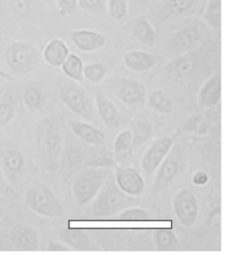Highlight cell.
<instances>
[{"instance_id": "1", "label": "cell", "mask_w": 225, "mask_h": 255, "mask_svg": "<svg viewBox=\"0 0 225 255\" xmlns=\"http://www.w3.org/2000/svg\"><path fill=\"white\" fill-rule=\"evenodd\" d=\"M37 151L46 170H59L62 153V139L60 128L51 119H45L37 128Z\"/></svg>"}, {"instance_id": "2", "label": "cell", "mask_w": 225, "mask_h": 255, "mask_svg": "<svg viewBox=\"0 0 225 255\" xmlns=\"http://www.w3.org/2000/svg\"><path fill=\"white\" fill-rule=\"evenodd\" d=\"M5 58L11 75L21 76L31 73L39 66L42 54L33 44L16 41L6 49Z\"/></svg>"}, {"instance_id": "3", "label": "cell", "mask_w": 225, "mask_h": 255, "mask_svg": "<svg viewBox=\"0 0 225 255\" xmlns=\"http://www.w3.org/2000/svg\"><path fill=\"white\" fill-rule=\"evenodd\" d=\"M25 202L32 212L46 218H61L64 214L57 197L43 184H38L26 191Z\"/></svg>"}, {"instance_id": "4", "label": "cell", "mask_w": 225, "mask_h": 255, "mask_svg": "<svg viewBox=\"0 0 225 255\" xmlns=\"http://www.w3.org/2000/svg\"><path fill=\"white\" fill-rule=\"evenodd\" d=\"M185 165V157L179 146L172 147L154 174L150 192L158 194L171 185Z\"/></svg>"}, {"instance_id": "5", "label": "cell", "mask_w": 225, "mask_h": 255, "mask_svg": "<svg viewBox=\"0 0 225 255\" xmlns=\"http://www.w3.org/2000/svg\"><path fill=\"white\" fill-rule=\"evenodd\" d=\"M60 99L72 113L84 120L93 119V107L85 90L73 81L60 86Z\"/></svg>"}, {"instance_id": "6", "label": "cell", "mask_w": 225, "mask_h": 255, "mask_svg": "<svg viewBox=\"0 0 225 255\" xmlns=\"http://www.w3.org/2000/svg\"><path fill=\"white\" fill-rule=\"evenodd\" d=\"M105 174L101 168H94L76 176L72 184L74 200L79 206L89 204L103 187Z\"/></svg>"}, {"instance_id": "7", "label": "cell", "mask_w": 225, "mask_h": 255, "mask_svg": "<svg viewBox=\"0 0 225 255\" xmlns=\"http://www.w3.org/2000/svg\"><path fill=\"white\" fill-rule=\"evenodd\" d=\"M124 193L114 184L102 187L92 204V213L97 218H106L122 212L127 202Z\"/></svg>"}, {"instance_id": "8", "label": "cell", "mask_w": 225, "mask_h": 255, "mask_svg": "<svg viewBox=\"0 0 225 255\" xmlns=\"http://www.w3.org/2000/svg\"><path fill=\"white\" fill-rule=\"evenodd\" d=\"M172 209L183 227L190 229L196 226L200 215V205L196 195L190 190L183 188L174 195Z\"/></svg>"}, {"instance_id": "9", "label": "cell", "mask_w": 225, "mask_h": 255, "mask_svg": "<svg viewBox=\"0 0 225 255\" xmlns=\"http://www.w3.org/2000/svg\"><path fill=\"white\" fill-rule=\"evenodd\" d=\"M178 133L179 132H176L173 135L164 136L158 138L145 152L141 166L147 176L154 174L158 166L167 156L173 147Z\"/></svg>"}, {"instance_id": "10", "label": "cell", "mask_w": 225, "mask_h": 255, "mask_svg": "<svg viewBox=\"0 0 225 255\" xmlns=\"http://www.w3.org/2000/svg\"><path fill=\"white\" fill-rule=\"evenodd\" d=\"M112 86L118 99L131 108L144 106L147 101L146 88L141 82L124 78H115Z\"/></svg>"}, {"instance_id": "11", "label": "cell", "mask_w": 225, "mask_h": 255, "mask_svg": "<svg viewBox=\"0 0 225 255\" xmlns=\"http://www.w3.org/2000/svg\"><path fill=\"white\" fill-rule=\"evenodd\" d=\"M116 182L118 188L127 196H142L146 182L140 172L132 166H120L116 170Z\"/></svg>"}, {"instance_id": "12", "label": "cell", "mask_w": 225, "mask_h": 255, "mask_svg": "<svg viewBox=\"0 0 225 255\" xmlns=\"http://www.w3.org/2000/svg\"><path fill=\"white\" fill-rule=\"evenodd\" d=\"M70 37L74 46L83 53H96L103 49L107 43L103 34L93 30H74L70 33Z\"/></svg>"}, {"instance_id": "13", "label": "cell", "mask_w": 225, "mask_h": 255, "mask_svg": "<svg viewBox=\"0 0 225 255\" xmlns=\"http://www.w3.org/2000/svg\"><path fill=\"white\" fill-rule=\"evenodd\" d=\"M10 242L20 252H37L40 248L39 233L35 229L23 225H15L10 232Z\"/></svg>"}, {"instance_id": "14", "label": "cell", "mask_w": 225, "mask_h": 255, "mask_svg": "<svg viewBox=\"0 0 225 255\" xmlns=\"http://www.w3.org/2000/svg\"><path fill=\"white\" fill-rule=\"evenodd\" d=\"M68 126L74 134L86 144L100 146L105 143L106 136L99 128L85 121L70 120Z\"/></svg>"}, {"instance_id": "15", "label": "cell", "mask_w": 225, "mask_h": 255, "mask_svg": "<svg viewBox=\"0 0 225 255\" xmlns=\"http://www.w3.org/2000/svg\"><path fill=\"white\" fill-rule=\"evenodd\" d=\"M95 106L98 116L108 128H116L120 125V114L110 98L101 92L95 96Z\"/></svg>"}, {"instance_id": "16", "label": "cell", "mask_w": 225, "mask_h": 255, "mask_svg": "<svg viewBox=\"0 0 225 255\" xmlns=\"http://www.w3.org/2000/svg\"><path fill=\"white\" fill-rule=\"evenodd\" d=\"M123 60L128 69L136 73H145L150 71L158 63L156 56L142 50L128 52L124 56Z\"/></svg>"}, {"instance_id": "17", "label": "cell", "mask_w": 225, "mask_h": 255, "mask_svg": "<svg viewBox=\"0 0 225 255\" xmlns=\"http://www.w3.org/2000/svg\"><path fill=\"white\" fill-rule=\"evenodd\" d=\"M222 86L221 76L213 75L208 78L199 92V106L203 108L216 106L222 98Z\"/></svg>"}, {"instance_id": "18", "label": "cell", "mask_w": 225, "mask_h": 255, "mask_svg": "<svg viewBox=\"0 0 225 255\" xmlns=\"http://www.w3.org/2000/svg\"><path fill=\"white\" fill-rule=\"evenodd\" d=\"M200 33L196 26L184 27L174 33L170 41V48L176 54L189 51L200 40Z\"/></svg>"}, {"instance_id": "19", "label": "cell", "mask_w": 225, "mask_h": 255, "mask_svg": "<svg viewBox=\"0 0 225 255\" xmlns=\"http://www.w3.org/2000/svg\"><path fill=\"white\" fill-rule=\"evenodd\" d=\"M58 238L71 250H91L92 244L89 236L80 229L64 228L60 231Z\"/></svg>"}, {"instance_id": "20", "label": "cell", "mask_w": 225, "mask_h": 255, "mask_svg": "<svg viewBox=\"0 0 225 255\" xmlns=\"http://www.w3.org/2000/svg\"><path fill=\"white\" fill-rule=\"evenodd\" d=\"M132 33L136 39L147 47H154L157 44V32L146 16L141 15L136 19Z\"/></svg>"}, {"instance_id": "21", "label": "cell", "mask_w": 225, "mask_h": 255, "mask_svg": "<svg viewBox=\"0 0 225 255\" xmlns=\"http://www.w3.org/2000/svg\"><path fill=\"white\" fill-rule=\"evenodd\" d=\"M69 55L68 46L60 39H54L50 41L43 53L46 63L54 67L61 66Z\"/></svg>"}, {"instance_id": "22", "label": "cell", "mask_w": 225, "mask_h": 255, "mask_svg": "<svg viewBox=\"0 0 225 255\" xmlns=\"http://www.w3.org/2000/svg\"><path fill=\"white\" fill-rule=\"evenodd\" d=\"M15 101L11 88L2 90L0 95V128L6 127L15 117Z\"/></svg>"}, {"instance_id": "23", "label": "cell", "mask_w": 225, "mask_h": 255, "mask_svg": "<svg viewBox=\"0 0 225 255\" xmlns=\"http://www.w3.org/2000/svg\"><path fill=\"white\" fill-rule=\"evenodd\" d=\"M153 240L156 250L159 252L176 250L179 245L178 236L172 229H156L153 233Z\"/></svg>"}, {"instance_id": "24", "label": "cell", "mask_w": 225, "mask_h": 255, "mask_svg": "<svg viewBox=\"0 0 225 255\" xmlns=\"http://www.w3.org/2000/svg\"><path fill=\"white\" fill-rule=\"evenodd\" d=\"M147 101L150 107L158 113L169 114L173 112V101L162 90H157L150 93L147 98Z\"/></svg>"}, {"instance_id": "25", "label": "cell", "mask_w": 225, "mask_h": 255, "mask_svg": "<svg viewBox=\"0 0 225 255\" xmlns=\"http://www.w3.org/2000/svg\"><path fill=\"white\" fill-rule=\"evenodd\" d=\"M61 66L64 73L70 79L76 82H83L84 65L79 56L70 54Z\"/></svg>"}, {"instance_id": "26", "label": "cell", "mask_w": 225, "mask_h": 255, "mask_svg": "<svg viewBox=\"0 0 225 255\" xmlns=\"http://www.w3.org/2000/svg\"><path fill=\"white\" fill-rule=\"evenodd\" d=\"M25 166V156L21 150L11 148L5 152L3 158L4 168L8 173H21Z\"/></svg>"}, {"instance_id": "27", "label": "cell", "mask_w": 225, "mask_h": 255, "mask_svg": "<svg viewBox=\"0 0 225 255\" xmlns=\"http://www.w3.org/2000/svg\"><path fill=\"white\" fill-rule=\"evenodd\" d=\"M134 144L133 132L130 128H127L120 132L116 136L114 142V153L116 158H123L130 154Z\"/></svg>"}, {"instance_id": "28", "label": "cell", "mask_w": 225, "mask_h": 255, "mask_svg": "<svg viewBox=\"0 0 225 255\" xmlns=\"http://www.w3.org/2000/svg\"><path fill=\"white\" fill-rule=\"evenodd\" d=\"M204 19L213 29L222 28V1L210 0L204 14Z\"/></svg>"}, {"instance_id": "29", "label": "cell", "mask_w": 225, "mask_h": 255, "mask_svg": "<svg viewBox=\"0 0 225 255\" xmlns=\"http://www.w3.org/2000/svg\"><path fill=\"white\" fill-rule=\"evenodd\" d=\"M23 102L25 108L29 112H37L43 106V92L35 86H29L23 92Z\"/></svg>"}, {"instance_id": "30", "label": "cell", "mask_w": 225, "mask_h": 255, "mask_svg": "<svg viewBox=\"0 0 225 255\" xmlns=\"http://www.w3.org/2000/svg\"><path fill=\"white\" fill-rule=\"evenodd\" d=\"M107 75V67L103 63H92L84 66L83 77L90 83H100Z\"/></svg>"}, {"instance_id": "31", "label": "cell", "mask_w": 225, "mask_h": 255, "mask_svg": "<svg viewBox=\"0 0 225 255\" xmlns=\"http://www.w3.org/2000/svg\"><path fill=\"white\" fill-rule=\"evenodd\" d=\"M134 144H144L150 139L152 133V125L147 120L138 119L133 123Z\"/></svg>"}, {"instance_id": "32", "label": "cell", "mask_w": 225, "mask_h": 255, "mask_svg": "<svg viewBox=\"0 0 225 255\" xmlns=\"http://www.w3.org/2000/svg\"><path fill=\"white\" fill-rule=\"evenodd\" d=\"M107 11L114 21H121L128 14V0H109Z\"/></svg>"}, {"instance_id": "33", "label": "cell", "mask_w": 225, "mask_h": 255, "mask_svg": "<svg viewBox=\"0 0 225 255\" xmlns=\"http://www.w3.org/2000/svg\"><path fill=\"white\" fill-rule=\"evenodd\" d=\"M78 7L88 13L100 16L107 13L106 0H77Z\"/></svg>"}, {"instance_id": "34", "label": "cell", "mask_w": 225, "mask_h": 255, "mask_svg": "<svg viewBox=\"0 0 225 255\" xmlns=\"http://www.w3.org/2000/svg\"><path fill=\"white\" fill-rule=\"evenodd\" d=\"M118 218L120 220L125 221H144L150 218V215L148 211L142 208L132 207L120 212Z\"/></svg>"}, {"instance_id": "35", "label": "cell", "mask_w": 225, "mask_h": 255, "mask_svg": "<svg viewBox=\"0 0 225 255\" xmlns=\"http://www.w3.org/2000/svg\"><path fill=\"white\" fill-rule=\"evenodd\" d=\"M170 67L172 71L178 76H184L190 73L194 69V61L190 57H183L172 63Z\"/></svg>"}, {"instance_id": "36", "label": "cell", "mask_w": 225, "mask_h": 255, "mask_svg": "<svg viewBox=\"0 0 225 255\" xmlns=\"http://www.w3.org/2000/svg\"><path fill=\"white\" fill-rule=\"evenodd\" d=\"M195 1L196 0H168V11L173 15H180L188 11L194 5Z\"/></svg>"}, {"instance_id": "37", "label": "cell", "mask_w": 225, "mask_h": 255, "mask_svg": "<svg viewBox=\"0 0 225 255\" xmlns=\"http://www.w3.org/2000/svg\"><path fill=\"white\" fill-rule=\"evenodd\" d=\"M58 11L62 16L71 15L77 11V0H56Z\"/></svg>"}, {"instance_id": "38", "label": "cell", "mask_w": 225, "mask_h": 255, "mask_svg": "<svg viewBox=\"0 0 225 255\" xmlns=\"http://www.w3.org/2000/svg\"><path fill=\"white\" fill-rule=\"evenodd\" d=\"M114 160L106 154H100L96 156L89 165L97 168H110L114 166Z\"/></svg>"}, {"instance_id": "39", "label": "cell", "mask_w": 225, "mask_h": 255, "mask_svg": "<svg viewBox=\"0 0 225 255\" xmlns=\"http://www.w3.org/2000/svg\"><path fill=\"white\" fill-rule=\"evenodd\" d=\"M210 176L204 170H199L194 172L192 178V183L198 187L207 185L210 182Z\"/></svg>"}, {"instance_id": "40", "label": "cell", "mask_w": 225, "mask_h": 255, "mask_svg": "<svg viewBox=\"0 0 225 255\" xmlns=\"http://www.w3.org/2000/svg\"><path fill=\"white\" fill-rule=\"evenodd\" d=\"M46 250L48 252H70L71 249L62 242L57 241H50L46 246Z\"/></svg>"}, {"instance_id": "41", "label": "cell", "mask_w": 225, "mask_h": 255, "mask_svg": "<svg viewBox=\"0 0 225 255\" xmlns=\"http://www.w3.org/2000/svg\"><path fill=\"white\" fill-rule=\"evenodd\" d=\"M10 188L3 172L0 170V195H7L9 192Z\"/></svg>"}, {"instance_id": "42", "label": "cell", "mask_w": 225, "mask_h": 255, "mask_svg": "<svg viewBox=\"0 0 225 255\" xmlns=\"http://www.w3.org/2000/svg\"><path fill=\"white\" fill-rule=\"evenodd\" d=\"M0 78H3L5 81L13 82L15 81V77L11 74L7 73L0 68Z\"/></svg>"}, {"instance_id": "43", "label": "cell", "mask_w": 225, "mask_h": 255, "mask_svg": "<svg viewBox=\"0 0 225 255\" xmlns=\"http://www.w3.org/2000/svg\"><path fill=\"white\" fill-rule=\"evenodd\" d=\"M4 81H5V80H3V78H0V90L3 88L2 86H3Z\"/></svg>"}, {"instance_id": "44", "label": "cell", "mask_w": 225, "mask_h": 255, "mask_svg": "<svg viewBox=\"0 0 225 255\" xmlns=\"http://www.w3.org/2000/svg\"><path fill=\"white\" fill-rule=\"evenodd\" d=\"M3 227V220H2L1 217L0 216V229Z\"/></svg>"}, {"instance_id": "45", "label": "cell", "mask_w": 225, "mask_h": 255, "mask_svg": "<svg viewBox=\"0 0 225 255\" xmlns=\"http://www.w3.org/2000/svg\"><path fill=\"white\" fill-rule=\"evenodd\" d=\"M3 90V88H2V89L1 90H0V95H1V92H2V90Z\"/></svg>"}]
</instances>
